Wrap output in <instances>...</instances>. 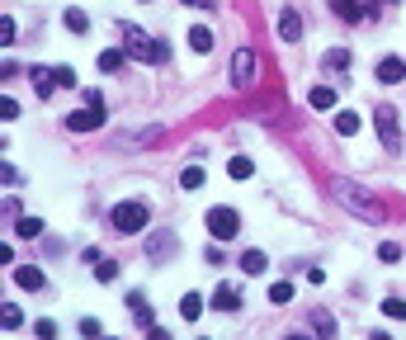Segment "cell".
<instances>
[{
    "label": "cell",
    "mask_w": 406,
    "mask_h": 340,
    "mask_svg": "<svg viewBox=\"0 0 406 340\" xmlns=\"http://www.w3.org/2000/svg\"><path fill=\"white\" fill-rule=\"evenodd\" d=\"M336 133H340V138H355V133H359V114L340 109V114H336Z\"/></svg>",
    "instance_id": "cell-23"
},
{
    "label": "cell",
    "mask_w": 406,
    "mask_h": 340,
    "mask_svg": "<svg viewBox=\"0 0 406 340\" xmlns=\"http://www.w3.org/2000/svg\"><path fill=\"white\" fill-rule=\"evenodd\" d=\"M269 303H274V308H283V303H293V284H288V279H279V284H269Z\"/></svg>",
    "instance_id": "cell-25"
},
{
    "label": "cell",
    "mask_w": 406,
    "mask_h": 340,
    "mask_svg": "<svg viewBox=\"0 0 406 340\" xmlns=\"http://www.w3.org/2000/svg\"><path fill=\"white\" fill-rule=\"evenodd\" d=\"M123 62H128L123 47H104V52H99V71H104V76H118V71H123Z\"/></svg>",
    "instance_id": "cell-12"
},
{
    "label": "cell",
    "mask_w": 406,
    "mask_h": 340,
    "mask_svg": "<svg viewBox=\"0 0 406 340\" xmlns=\"http://www.w3.org/2000/svg\"><path fill=\"white\" fill-rule=\"evenodd\" d=\"M265 269H269L265 250H246V255H241V274H265Z\"/></svg>",
    "instance_id": "cell-19"
},
{
    "label": "cell",
    "mask_w": 406,
    "mask_h": 340,
    "mask_svg": "<svg viewBox=\"0 0 406 340\" xmlns=\"http://www.w3.org/2000/svg\"><path fill=\"white\" fill-rule=\"evenodd\" d=\"M378 80H383V85L406 80V62H402V57H383V62H378Z\"/></svg>",
    "instance_id": "cell-11"
},
{
    "label": "cell",
    "mask_w": 406,
    "mask_h": 340,
    "mask_svg": "<svg viewBox=\"0 0 406 340\" xmlns=\"http://www.w3.org/2000/svg\"><path fill=\"white\" fill-rule=\"evenodd\" d=\"M80 336H85V340H99L104 331H99V322H94V317H80Z\"/></svg>",
    "instance_id": "cell-34"
},
{
    "label": "cell",
    "mask_w": 406,
    "mask_h": 340,
    "mask_svg": "<svg viewBox=\"0 0 406 340\" xmlns=\"http://www.w3.org/2000/svg\"><path fill=\"white\" fill-rule=\"evenodd\" d=\"M180 189H203V166H185L180 170Z\"/></svg>",
    "instance_id": "cell-26"
},
{
    "label": "cell",
    "mask_w": 406,
    "mask_h": 340,
    "mask_svg": "<svg viewBox=\"0 0 406 340\" xmlns=\"http://www.w3.org/2000/svg\"><path fill=\"white\" fill-rule=\"evenodd\" d=\"M94 279H99V284H113V279H118V260H99Z\"/></svg>",
    "instance_id": "cell-32"
},
{
    "label": "cell",
    "mask_w": 406,
    "mask_h": 340,
    "mask_svg": "<svg viewBox=\"0 0 406 340\" xmlns=\"http://www.w3.org/2000/svg\"><path fill=\"white\" fill-rule=\"evenodd\" d=\"M128 308H133V317H137V326H147V331L156 326V317H152V308H147V298H142V293H128Z\"/></svg>",
    "instance_id": "cell-17"
},
{
    "label": "cell",
    "mask_w": 406,
    "mask_h": 340,
    "mask_svg": "<svg viewBox=\"0 0 406 340\" xmlns=\"http://www.w3.org/2000/svg\"><path fill=\"white\" fill-rule=\"evenodd\" d=\"M378 260H383V265L402 260V246H397V241H383V246H378Z\"/></svg>",
    "instance_id": "cell-33"
},
{
    "label": "cell",
    "mask_w": 406,
    "mask_h": 340,
    "mask_svg": "<svg viewBox=\"0 0 406 340\" xmlns=\"http://www.w3.org/2000/svg\"><path fill=\"white\" fill-rule=\"evenodd\" d=\"M307 322H312L316 340H340V331H336V317H331V308H312V312H307Z\"/></svg>",
    "instance_id": "cell-9"
},
{
    "label": "cell",
    "mask_w": 406,
    "mask_h": 340,
    "mask_svg": "<svg viewBox=\"0 0 406 340\" xmlns=\"http://www.w3.org/2000/svg\"><path fill=\"white\" fill-rule=\"evenodd\" d=\"M43 232H47L43 217H19V222H15V236H19V241H38Z\"/></svg>",
    "instance_id": "cell-16"
},
{
    "label": "cell",
    "mask_w": 406,
    "mask_h": 340,
    "mask_svg": "<svg viewBox=\"0 0 406 340\" xmlns=\"http://www.w3.org/2000/svg\"><path fill=\"white\" fill-rule=\"evenodd\" d=\"M279 38H283V43H302V15H297L293 5L279 15Z\"/></svg>",
    "instance_id": "cell-10"
},
{
    "label": "cell",
    "mask_w": 406,
    "mask_h": 340,
    "mask_svg": "<svg viewBox=\"0 0 406 340\" xmlns=\"http://www.w3.org/2000/svg\"><path fill=\"white\" fill-rule=\"evenodd\" d=\"M331 10L340 19H350V24H359L364 19V0H331Z\"/></svg>",
    "instance_id": "cell-18"
},
{
    "label": "cell",
    "mask_w": 406,
    "mask_h": 340,
    "mask_svg": "<svg viewBox=\"0 0 406 340\" xmlns=\"http://www.w3.org/2000/svg\"><path fill=\"white\" fill-rule=\"evenodd\" d=\"M147 340H171V331H161V326H152V331H147Z\"/></svg>",
    "instance_id": "cell-38"
},
{
    "label": "cell",
    "mask_w": 406,
    "mask_h": 340,
    "mask_svg": "<svg viewBox=\"0 0 406 340\" xmlns=\"http://www.w3.org/2000/svg\"><path fill=\"white\" fill-rule=\"evenodd\" d=\"M369 340H392V336H383V331H374V336H369Z\"/></svg>",
    "instance_id": "cell-40"
},
{
    "label": "cell",
    "mask_w": 406,
    "mask_h": 340,
    "mask_svg": "<svg viewBox=\"0 0 406 340\" xmlns=\"http://www.w3.org/2000/svg\"><path fill=\"white\" fill-rule=\"evenodd\" d=\"M180 5H189V10H218V0H180Z\"/></svg>",
    "instance_id": "cell-37"
},
{
    "label": "cell",
    "mask_w": 406,
    "mask_h": 340,
    "mask_svg": "<svg viewBox=\"0 0 406 340\" xmlns=\"http://www.w3.org/2000/svg\"><path fill=\"white\" fill-rule=\"evenodd\" d=\"M180 317H185V322H199V317H203V298L185 293V298H180Z\"/></svg>",
    "instance_id": "cell-22"
},
{
    "label": "cell",
    "mask_w": 406,
    "mask_h": 340,
    "mask_svg": "<svg viewBox=\"0 0 406 340\" xmlns=\"http://www.w3.org/2000/svg\"><path fill=\"white\" fill-rule=\"evenodd\" d=\"M175 250H180V236H175V232H152V236H147V260H152V265H166Z\"/></svg>",
    "instance_id": "cell-7"
},
{
    "label": "cell",
    "mask_w": 406,
    "mask_h": 340,
    "mask_svg": "<svg viewBox=\"0 0 406 340\" xmlns=\"http://www.w3.org/2000/svg\"><path fill=\"white\" fill-rule=\"evenodd\" d=\"M283 340H307V336H302V331H293V336H283Z\"/></svg>",
    "instance_id": "cell-39"
},
{
    "label": "cell",
    "mask_w": 406,
    "mask_h": 340,
    "mask_svg": "<svg viewBox=\"0 0 406 340\" xmlns=\"http://www.w3.org/2000/svg\"><path fill=\"white\" fill-rule=\"evenodd\" d=\"M213 308L218 312H236L241 308V293H236L232 284H218V289H213Z\"/></svg>",
    "instance_id": "cell-13"
},
{
    "label": "cell",
    "mask_w": 406,
    "mask_h": 340,
    "mask_svg": "<svg viewBox=\"0 0 406 340\" xmlns=\"http://www.w3.org/2000/svg\"><path fill=\"white\" fill-rule=\"evenodd\" d=\"M99 340H118V336H99Z\"/></svg>",
    "instance_id": "cell-41"
},
{
    "label": "cell",
    "mask_w": 406,
    "mask_h": 340,
    "mask_svg": "<svg viewBox=\"0 0 406 340\" xmlns=\"http://www.w3.org/2000/svg\"><path fill=\"white\" fill-rule=\"evenodd\" d=\"M38 340H57V322H47V317H43V322H38Z\"/></svg>",
    "instance_id": "cell-36"
},
{
    "label": "cell",
    "mask_w": 406,
    "mask_h": 340,
    "mask_svg": "<svg viewBox=\"0 0 406 340\" xmlns=\"http://www.w3.org/2000/svg\"><path fill=\"white\" fill-rule=\"evenodd\" d=\"M62 24H66V29H71V33H85V29H90V15L71 5V10H66V15H62Z\"/></svg>",
    "instance_id": "cell-24"
},
{
    "label": "cell",
    "mask_w": 406,
    "mask_h": 340,
    "mask_svg": "<svg viewBox=\"0 0 406 340\" xmlns=\"http://www.w3.org/2000/svg\"><path fill=\"white\" fill-rule=\"evenodd\" d=\"M109 222H113V232H147V222H152V213H147V203H137V199H128V203H113V213H109Z\"/></svg>",
    "instance_id": "cell-3"
},
{
    "label": "cell",
    "mask_w": 406,
    "mask_h": 340,
    "mask_svg": "<svg viewBox=\"0 0 406 340\" xmlns=\"http://www.w3.org/2000/svg\"><path fill=\"white\" fill-rule=\"evenodd\" d=\"M232 85H236V90H250V85H255V47H236V57H232Z\"/></svg>",
    "instance_id": "cell-6"
},
{
    "label": "cell",
    "mask_w": 406,
    "mask_h": 340,
    "mask_svg": "<svg viewBox=\"0 0 406 340\" xmlns=\"http://www.w3.org/2000/svg\"><path fill=\"white\" fill-rule=\"evenodd\" d=\"M29 80H33V90H38V99H47V95L57 90V76L43 71V66H29Z\"/></svg>",
    "instance_id": "cell-15"
},
{
    "label": "cell",
    "mask_w": 406,
    "mask_h": 340,
    "mask_svg": "<svg viewBox=\"0 0 406 340\" xmlns=\"http://www.w3.org/2000/svg\"><path fill=\"white\" fill-rule=\"evenodd\" d=\"M307 104H312V109H336V85H312Z\"/></svg>",
    "instance_id": "cell-20"
},
{
    "label": "cell",
    "mask_w": 406,
    "mask_h": 340,
    "mask_svg": "<svg viewBox=\"0 0 406 340\" xmlns=\"http://www.w3.org/2000/svg\"><path fill=\"white\" fill-rule=\"evenodd\" d=\"M203 222H208V236H213V241H232L236 232H241V217H236V208H208V217H203Z\"/></svg>",
    "instance_id": "cell-4"
},
{
    "label": "cell",
    "mask_w": 406,
    "mask_h": 340,
    "mask_svg": "<svg viewBox=\"0 0 406 340\" xmlns=\"http://www.w3.org/2000/svg\"><path fill=\"white\" fill-rule=\"evenodd\" d=\"M326 66H331V71H345V66H350V47H331Z\"/></svg>",
    "instance_id": "cell-29"
},
{
    "label": "cell",
    "mask_w": 406,
    "mask_h": 340,
    "mask_svg": "<svg viewBox=\"0 0 406 340\" xmlns=\"http://www.w3.org/2000/svg\"><path fill=\"white\" fill-rule=\"evenodd\" d=\"M15 284H19V289H43L47 274L38 269V265H19V269H15Z\"/></svg>",
    "instance_id": "cell-14"
},
{
    "label": "cell",
    "mask_w": 406,
    "mask_h": 340,
    "mask_svg": "<svg viewBox=\"0 0 406 340\" xmlns=\"http://www.w3.org/2000/svg\"><path fill=\"white\" fill-rule=\"evenodd\" d=\"M0 43H5V47H10V43H15V19H10V15H5V19H0Z\"/></svg>",
    "instance_id": "cell-35"
},
{
    "label": "cell",
    "mask_w": 406,
    "mask_h": 340,
    "mask_svg": "<svg viewBox=\"0 0 406 340\" xmlns=\"http://www.w3.org/2000/svg\"><path fill=\"white\" fill-rule=\"evenodd\" d=\"M52 76H57V90H76V71L71 66H52Z\"/></svg>",
    "instance_id": "cell-30"
},
{
    "label": "cell",
    "mask_w": 406,
    "mask_h": 340,
    "mask_svg": "<svg viewBox=\"0 0 406 340\" xmlns=\"http://www.w3.org/2000/svg\"><path fill=\"white\" fill-rule=\"evenodd\" d=\"M383 312H388L392 322H406V303L402 298H383Z\"/></svg>",
    "instance_id": "cell-31"
},
{
    "label": "cell",
    "mask_w": 406,
    "mask_h": 340,
    "mask_svg": "<svg viewBox=\"0 0 406 340\" xmlns=\"http://www.w3.org/2000/svg\"><path fill=\"white\" fill-rule=\"evenodd\" d=\"M203 340H208V336H203Z\"/></svg>",
    "instance_id": "cell-42"
},
{
    "label": "cell",
    "mask_w": 406,
    "mask_h": 340,
    "mask_svg": "<svg viewBox=\"0 0 406 340\" xmlns=\"http://www.w3.org/2000/svg\"><path fill=\"white\" fill-rule=\"evenodd\" d=\"M118 38H123V52L133 62H166V57H171V47L156 43L152 33H142L137 24H118Z\"/></svg>",
    "instance_id": "cell-2"
},
{
    "label": "cell",
    "mask_w": 406,
    "mask_h": 340,
    "mask_svg": "<svg viewBox=\"0 0 406 340\" xmlns=\"http://www.w3.org/2000/svg\"><path fill=\"white\" fill-rule=\"evenodd\" d=\"M0 326H5V331H19V326H24V312H19L15 303H5V312H0Z\"/></svg>",
    "instance_id": "cell-27"
},
{
    "label": "cell",
    "mask_w": 406,
    "mask_h": 340,
    "mask_svg": "<svg viewBox=\"0 0 406 340\" xmlns=\"http://www.w3.org/2000/svg\"><path fill=\"white\" fill-rule=\"evenodd\" d=\"M331 194H336V203H340V208H350V213L364 217V222H383V217H388V208H383L369 189L355 185V180H345V175H336V180H331Z\"/></svg>",
    "instance_id": "cell-1"
},
{
    "label": "cell",
    "mask_w": 406,
    "mask_h": 340,
    "mask_svg": "<svg viewBox=\"0 0 406 340\" xmlns=\"http://www.w3.org/2000/svg\"><path fill=\"white\" fill-rule=\"evenodd\" d=\"M104 123V109H71V114H66V128H71V133H94V128Z\"/></svg>",
    "instance_id": "cell-8"
},
{
    "label": "cell",
    "mask_w": 406,
    "mask_h": 340,
    "mask_svg": "<svg viewBox=\"0 0 406 340\" xmlns=\"http://www.w3.org/2000/svg\"><path fill=\"white\" fill-rule=\"evenodd\" d=\"M374 128H378V138H383V152H388V156H397V152H402V133H397V114H392L388 104H383V109L374 114Z\"/></svg>",
    "instance_id": "cell-5"
},
{
    "label": "cell",
    "mask_w": 406,
    "mask_h": 340,
    "mask_svg": "<svg viewBox=\"0 0 406 340\" xmlns=\"http://www.w3.org/2000/svg\"><path fill=\"white\" fill-rule=\"evenodd\" d=\"M227 175H232V180H250V175H255V161H250V156H232V161H227Z\"/></svg>",
    "instance_id": "cell-21"
},
{
    "label": "cell",
    "mask_w": 406,
    "mask_h": 340,
    "mask_svg": "<svg viewBox=\"0 0 406 340\" xmlns=\"http://www.w3.org/2000/svg\"><path fill=\"white\" fill-rule=\"evenodd\" d=\"M189 47H194V52H213V33L208 29H189Z\"/></svg>",
    "instance_id": "cell-28"
}]
</instances>
